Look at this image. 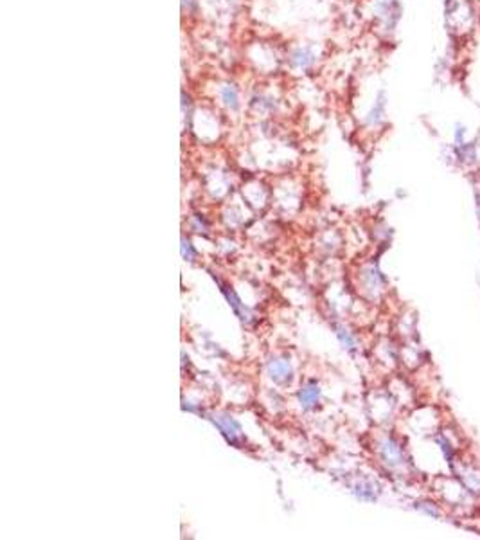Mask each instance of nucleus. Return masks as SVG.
Returning a JSON list of instances; mask_svg holds the SVG:
<instances>
[{"label": "nucleus", "instance_id": "1", "mask_svg": "<svg viewBox=\"0 0 480 540\" xmlns=\"http://www.w3.org/2000/svg\"><path fill=\"white\" fill-rule=\"evenodd\" d=\"M444 26L453 40H466L479 26L475 0H444Z\"/></svg>", "mask_w": 480, "mask_h": 540}, {"label": "nucleus", "instance_id": "8", "mask_svg": "<svg viewBox=\"0 0 480 540\" xmlns=\"http://www.w3.org/2000/svg\"><path fill=\"white\" fill-rule=\"evenodd\" d=\"M223 292H225L227 299L231 301V304H232V308H234V312L238 313V315H240V317L243 319V321H249V317H250L249 312H247L245 306H243V304H241V301L238 299V295H236L232 290L229 292V288H227V286H223Z\"/></svg>", "mask_w": 480, "mask_h": 540}, {"label": "nucleus", "instance_id": "13", "mask_svg": "<svg viewBox=\"0 0 480 540\" xmlns=\"http://www.w3.org/2000/svg\"><path fill=\"white\" fill-rule=\"evenodd\" d=\"M182 6L186 8L187 11L196 10V6H198V0H182Z\"/></svg>", "mask_w": 480, "mask_h": 540}, {"label": "nucleus", "instance_id": "10", "mask_svg": "<svg viewBox=\"0 0 480 540\" xmlns=\"http://www.w3.org/2000/svg\"><path fill=\"white\" fill-rule=\"evenodd\" d=\"M182 256H184L186 259H189V261H195L196 258V250L193 249L191 241L186 240V238H182Z\"/></svg>", "mask_w": 480, "mask_h": 540}, {"label": "nucleus", "instance_id": "7", "mask_svg": "<svg viewBox=\"0 0 480 540\" xmlns=\"http://www.w3.org/2000/svg\"><path fill=\"white\" fill-rule=\"evenodd\" d=\"M220 94H222L223 103H225L229 109L231 110L240 109V97H238V91H236L234 85H223Z\"/></svg>", "mask_w": 480, "mask_h": 540}, {"label": "nucleus", "instance_id": "3", "mask_svg": "<svg viewBox=\"0 0 480 540\" xmlns=\"http://www.w3.org/2000/svg\"><path fill=\"white\" fill-rule=\"evenodd\" d=\"M213 422L216 423L218 429L222 431L223 436L229 440V443H238V438L241 436V427L240 423L234 422L231 416H225V414H216L213 416Z\"/></svg>", "mask_w": 480, "mask_h": 540}, {"label": "nucleus", "instance_id": "11", "mask_svg": "<svg viewBox=\"0 0 480 540\" xmlns=\"http://www.w3.org/2000/svg\"><path fill=\"white\" fill-rule=\"evenodd\" d=\"M385 459H390L389 463H399L398 459H399V450L396 449L392 443H389V445L385 447Z\"/></svg>", "mask_w": 480, "mask_h": 540}, {"label": "nucleus", "instance_id": "9", "mask_svg": "<svg viewBox=\"0 0 480 540\" xmlns=\"http://www.w3.org/2000/svg\"><path fill=\"white\" fill-rule=\"evenodd\" d=\"M294 62H295V64H297V65H299V67H308V65H311V64H313V56L309 55L308 50L299 49V50H295Z\"/></svg>", "mask_w": 480, "mask_h": 540}, {"label": "nucleus", "instance_id": "5", "mask_svg": "<svg viewBox=\"0 0 480 540\" xmlns=\"http://www.w3.org/2000/svg\"><path fill=\"white\" fill-rule=\"evenodd\" d=\"M268 373H270V377L276 382H279V384H286V382H290L291 378L290 364L285 359H273L272 362L268 364Z\"/></svg>", "mask_w": 480, "mask_h": 540}, {"label": "nucleus", "instance_id": "2", "mask_svg": "<svg viewBox=\"0 0 480 540\" xmlns=\"http://www.w3.org/2000/svg\"><path fill=\"white\" fill-rule=\"evenodd\" d=\"M401 15H403V8L399 0H376L374 2V17L387 32H392L398 28Z\"/></svg>", "mask_w": 480, "mask_h": 540}, {"label": "nucleus", "instance_id": "6", "mask_svg": "<svg viewBox=\"0 0 480 540\" xmlns=\"http://www.w3.org/2000/svg\"><path fill=\"white\" fill-rule=\"evenodd\" d=\"M318 398H320V389H318V386L315 384V382L308 384V386L304 387V389L299 393L300 405H303L304 409H311L313 405H317Z\"/></svg>", "mask_w": 480, "mask_h": 540}, {"label": "nucleus", "instance_id": "12", "mask_svg": "<svg viewBox=\"0 0 480 540\" xmlns=\"http://www.w3.org/2000/svg\"><path fill=\"white\" fill-rule=\"evenodd\" d=\"M336 333H338L340 341L344 342V344L347 346V348H353L354 341H353V339H351V335H349L347 332H344V330H340V328H338V332H336Z\"/></svg>", "mask_w": 480, "mask_h": 540}, {"label": "nucleus", "instance_id": "4", "mask_svg": "<svg viewBox=\"0 0 480 540\" xmlns=\"http://www.w3.org/2000/svg\"><path fill=\"white\" fill-rule=\"evenodd\" d=\"M385 114H387V94L385 91H380L376 94V97H374V103H372L371 110H369L367 123L372 124V127H378V124L383 123Z\"/></svg>", "mask_w": 480, "mask_h": 540}]
</instances>
